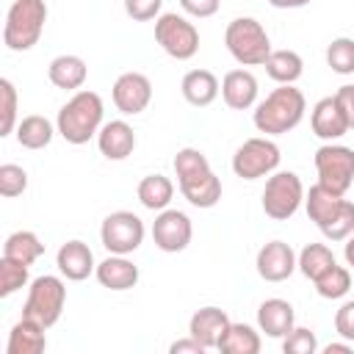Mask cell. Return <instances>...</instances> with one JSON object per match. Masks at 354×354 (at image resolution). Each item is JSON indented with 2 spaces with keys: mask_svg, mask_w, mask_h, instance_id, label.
<instances>
[{
  "mask_svg": "<svg viewBox=\"0 0 354 354\" xmlns=\"http://www.w3.org/2000/svg\"><path fill=\"white\" fill-rule=\"evenodd\" d=\"M221 100L232 111H249L257 102V77L249 69H230L221 80Z\"/></svg>",
  "mask_w": 354,
  "mask_h": 354,
  "instance_id": "19",
  "label": "cell"
},
{
  "mask_svg": "<svg viewBox=\"0 0 354 354\" xmlns=\"http://www.w3.org/2000/svg\"><path fill=\"white\" fill-rule=\"evenodd\" d=\"M14 133H17L19 147H25V149H44L53 141V136L58 133V127H53V122L47 116L30 113V116H22L19 119V124H17Z\"/></svg>",
  "mask_w": 354,
  "mask_h": 354,
  "instance_id": "26",
  "label": "cell"
},
{
  "mask_svg": "<svg viewBox=\"0 0 354 354\" xmlns=\"http://www.w3.org/2000/svg\"><path fill=\"white\" fill-rule=\"evenodd\" d=\"M282 351L285 354H315L318 351V337L307 326H293L282 337Z\"/></svg>",
  "mask_w": 354,
  "mask_h": 354,
  "instance_id": "36",
  "label": "cell"
},
{
  "mask_svg": "<svg viewBox=\"0 0 354 354\" xmlns=\"http://www.w3.org/2000/svg\"><path fill=\"white\" fill-rule=\"evenodd\" d=\"M315 290H318V296L321 299H343L346 293H348V288H351V274H348V268L346 266H332V268H326L315 282Z\"/></svg>",
  "mask_w": 354,
  "mask_h": 354,
  "instance_id": "32",
  "label": "cell"
},
{
  "mask_svg": "<svg viewBox=\"0 0 354 354\" xmlns=\"http://www.w3.org/2000/svg\"><path fill=\"white\" fill-rule=\"evenodd\" d=\"M25 188H28V171L22 166H17V163H3L0 166V194L6 199H14Z\"/></svg>",
  "mask_w": 354,
  "mask_h": 354,
  "instance_id": "37",
  "label": "cell"
},
{
  "mask_svg": "<svg viewBox=\"0 0 354 354\" xmlns=\"http://www.w3.org/2000/svg\"><path fill=\"white\" fill-rule=\"evenodd\" d=\"M55 266H58V271H61L66 279H72V282H83L88 274L97 271L94 252L88 249V243H83V241H77V238L61 243V249H58V254H55Z\"/></svg>",
  "mask_w": 354,
  "mask_h": 354,
  "instance_id": "17",
  "label": "cell"
},
{
  "mask_svg": "<svg viewBox=\"0 0 354 354\" xmlns=\"http://www.w3.org/2000/svg\"><path fill=\"white\" fill-rule=\"evenodd\" d=\"M44 326H39L30 318H19L11 332H8V343H6V354H41L47 348V337H44Z\"/></svg>",
  "mask_w": 354,
  "mask_h": 354,
  "instance_id": "25",
  "label": "cell"
},
{
  "mask_svg": "<svg viewBox=\"0 0 354 354\" xmlns=\"http://www.w3.org/2000/svg\"><path fill=\"white\" fill-rule=\"evenodd\" d=\"M304 202V183L296 171H274L263 188V213L274 221H288Z\"/></svg>",
  "mask_w": 354,
  "mask_h": 354,
  "instance_id": "8",
  "label": "cell"
},
{
  "mask_svg": "<svg viewBox=\"0 0 354 354\" xmlns=\"http://www.w3.org/2000/svg\"><path fill=\"white\" fill-rule=\"evenodd\" d=\"M310 127H313V133H315L321 141H337L340 136L348 133V122H346V116H343V111H340L335 94H332V97H324V100H318V102L313 105Z\"/></svg>",
  "mask_w": 354,
  "mask_h": 354,
  "instance_id": "18",
  "label": "cell"
},
{
  "mask_svg": "<svg viewBox=\"0 0 354 354\" xmlns=\"http://www.w3.org/2000/svg\"><path fill=\"white\" fill-rule=\"evenodd\" d=\"M218 351L221 354H257L260 351V335L249 324H230L218 340Z\"/></svg>",
  "mask_w": 354,
  "mask_h": 354,
  "instance_id": "30",
  "label": "cell"
},
{
  "mask_svg": "<svg viewBox=\"0 0 354 354\" xmlns=\"http://www.w3.org/2000/svg\"><path fill=\"white\" fill-rule=\"evenodd\" d=\"M266 75L271 80H277L279 86L282 83H296L304 72V61L296 50H271V55L266 58Z\"/></svg>",
  "mask_w": 354,
  "mask_h": 354,
  "instance_id": "27",
  "label": "cell"
},
{
  "mask_svg": "<svg viewBox=\"0 0 354 354\" xmlns=\"http://www.w3.org/2000/svg\"><path fill=\"white\" fill-rule=\"evenodd\" d=\"M144 221L130 210H113L102 218L100 241L111 254H133L144 243Z\"/></svg>",
  "mask_w": 354,
  "mask_h": 354,
  "instance_id": "12",
  "label": "cell"
},
{
  "mask_svg": "<svg viewBox=\"0 0 354 354\" xmlns=\"http://www.w3.org/2000/svg\"><path fill=\"white\" fill-rule=\"evenodd\" d=\"M94 277L108 290H130L138 282V266L127 260V254H108L102 263H97Z\"/></svg>",
  "mask_w": 354,
  "mask_h": 354,
  "instance_id": "21",
  "label": "cell"
},
{
  "mask_svg": "<svg viewBox=\"0 0 354 354\" xmlns=\"http://www.w3.org/2000/svg\"><path fill=\"white\" fill-rule=\"evenodd\" d=\"M169 351H171V354H205L207 348H205V346H202L196 337H191V335H188V337L174 340V343L169 346Z\"/></svg>",
  "mask_w": 354,
  "mask_h": 354,
  "instance_id": "42",
  "label": "cell"
},
{
  "mask_svg": "<svg viewBox=\"0 0 354 354\" xmlns=\"http://www.w3.org/2000/svg\"><path fill=\"white\" fill-rule=\"evenodd\" d=\"M257 326L260 332H266L268 337L282 340L293 326H296V313L293 304L285 299H266L257 307Z\"/></svg>",
  "mask_w": 354,
  "mask_h": 354,
  "instance_id": "22",
  "label": "cell"
},
{
  "mask_svg": "<svg viewBox=\"0 0 354 354\" xmlns=\"http://www.w3.org/2000/svg\"><path fill=\"white\" fill-rule=\"evenodd\" d=\"M64 304H66V285L61 277H53V274H44V277H36L28 288V299L22 304V315L36 321L39 326L50 329L53 324H58L61 313H64Z\"/></svg>",
  "mask_w": 354,
  "mask_h": 354,
  "instance_id": "7",
  "label": "cell"
},
{
  "mask_svg": "<svg viewBox=\"0 0 354 354\" xmlns=\"http://www.w3.org/2000/svg\"><path fill=\"white\" fill-rule=\"evenodd\" d=\"M335 332L343 340L354 343V299H348V301H343L337 307V313H335Z\"/></svg>",
  "mask_w": 354,
  "mask_h": 354,
  "instance_id": "39",
  "label": "cell"
},
{
  "mask_svg": "<svg viewBox=\"0 0 354 354\" xmlns=\"http://www.w3.org/2000/svg\"><path fill=\"white\" fill-rule=\"evenodd\" d=\"M337 260H335V254H332V249L326 246V243H307L301 252H299V271L310 279V282H315L326 268H332Z\"/></svg>",
  "mask_w": 354,
  "mask_h": 354,
  "instance_id": "31",
  "label": "cell"
},
{
  "mask_svg": "<svg viewBox=\"0 0 354 354\" xmlns=\"http://www.w3.org/2000/svg\"><path fill=\"white\" fill-rule=\"evenodd\" d=\"M304 111H307L304 94L293 83H282L254 105L252 122L263 136H282L299 127V122L304 119Z\"/></svg>",
  "mask_w": 354,
  "mask_h": 354,
  "instance_id": "2",
  "label": "cell"
},
{
  "mask_svg": "<svg viewBox=\"0 0 354 354\" xmlns=\"http://www.w3.org/2000/svg\"><path fill=\"white\" fill-rule=\"evenodd\" d=\"M221 0H180V8L188 14V17H196V19H207L218 11Z\"/></svg>",
  "mask_w": 354,
  "mask_h": 354,
  "instance_id": "40",
  "label": "cell"
},
{
  "mask_svg": "<svg viewBox=\"0 0 354 354\" xmlns=\"http://www.w3.org/2000/svg\"><path fill=\"white\" fill-rule=\"evenodd\" d=\"M160 6H163V0H124V11L136 22L158 19L160 17Z\"/></svg>",
  "mask_w": 354,
  "mask_h": 354,
  "instance_id": "38",
  "label": "cell"
},
{
  "mask_svg": "<svg viewBox=\"0 0 354 354\" xmlns=\"http://www.w3.org/2000/svg\"><path fill=\"white\" fill-rule=\"evenodd\" d=\"M97 147L108 160H124L136 149V133L124 119L105 122L97 133Z\"/></svg>",
  "mask_w": 354,
  "mask_h": 354,
  "instance_id": "20",
  "label": "cell"
},
{
  "mask_svg": "<svg viewBox=\"0 0 354 354\" xmlns=\"http://www.w3.org/2000/svg\"><path fill=\"white\" fill-rule=\"evenodd\" d=\"M28 268L25 263H17L11 257H0V296L8 299L11 293H17L19 288L28 285Z\"/></svg>",
  "mask_w": 354,
  "mask_h": 354,
  "instance_id": "34",
  "label": "cell"
},
{
  "mask_svg": "<svg viewBox=\"0 0 354 354\" xmlns=\"http://www.w3.org/2000/svg\"><path fill=\"white\" fill-rule=\"evenodd\" d=\"M343 257H346V266L354 268V232L346 238V249H343Z\"/></svg>",
  "mask_w": 354,
  "mask_h": 354,
  "instance_id": "44",
  "label": "cell"
},
{
  "mask_svg": "<svg viewBox=\"0 0 354 354\" xmlns=\"http://www.w3.org/2000/svg\"><path fill=\"white\" fill-rule=\"evenodd\" d=\"M326 64L337 75H354V39L337 36L326 47Z\"/></svg>",
  "mask_w": 354,
  "mask_h": 354,
  "instance_id": "33",
  "label": "cell"
},
{
  "mask_svg": "<svg viewBox=\"0 0 354 354\" xmlns=\"http://www.w3.org/2000/svg\"><path fill=\"white\" fill-rule=\"evenodd\" d=\"M224 44L241 66H260L271 55V39L254 17H235L224 30Z\"/></svg>",
  "mask_w": 354,
  "mask_h": 354,
  "instance_id": "6",
  "label": "cell"
},
{
  "mask_svg": "<svg viewBox=\"0 0 354 354\" xmlns=\"http://www.w3.org/2000/svg\"><path fill=\"white\" fill-rule=\"evenodd\" d=\"M155 41L160 44V50L177 61H188L199 53V30L194 22H188L185 17L166 11L155 19Z\"/></svg>",
  "mask_w": 354,
  "mask_h": 354,
  "instance_id": "9",
  "label": "cell"
},
{
  "mask_svg": "<svg viewBox=\"0 0 354 354\" xmlns=\"http://www.w3.org/2000/svg\"><path fill=\"white\" fill-rule=\"evenodd\" d=\"M230 324H232V321H230V315H227L221 307L207 304V307H199V310L191 315V321H188V335L196 337L205 348H218V340H221V335L227 332Z\"/></svg>",
  "mask_w": 354,
  "mask_h": 354,
  "instance_id": "16",
  "label": "cell"
},
{
  "mask_svg": "<svg viewBox=\"0 0 354 354\" xmlns=\"http://www.w3.org/2000/svg\"><path fill=\"white\" fill-rule=\"evenodd\" d=\"M257 274L266 282H285L296 268H299V254L290 249L285 241H268L257 252Z\"/></svg>",
  "mask_w": 354,
  "mask_h": 354,
  "instance_id": "15",
  "label": "cell"
},
{
  "mask_svg": "<svg viewBox=\"0 0 354 354\" xmlns=\"http://www.w3.org/2000/svg\"><path fill=\"white\" fill-rule=\"evenodd\" d=\"M191 238H194V227L183 210H174V207L158 210V216L152 221V241L160 252H169V254L183 252V249H188Z\"/></svg>",
  "mask_w": 354,
  "mask_h": 354,
  "instance_id": "13",
  "label": "cell"
},
{
  "mask_svg": "<svg viewBox=\"0 0 354 354\" xmlns=\"http://www.w3.org/2000/svg\"><path fill=\"white\" fill-rule=\"evenodd\" d=\"M111 97L116 111H122L124 116H136L152 102V83L141 72H122L111 88Z\"/></svg>",
  "mask_w": 354,
  "mask_h": 354,
  "instance_id": "14",
  "label": "cell"
},
{
  "mask_svg": "<svg viewBox=\"0 0 354 354\" xmlns=\"http://www.w3.org/2000/svg\"><path fill=\"white\" fill-rule=\"evenodd\" d=\"M47 22V3L44 0H14L6 25H3V41L14 53H25L39 44L41 30Z\"/></svg>",
  "mask_w": 354,
  "mask_h": 354,
  "instance_id": "5",
  "label": "cell"
},
{
  "mask_svg": "<svg viewBox=\"0 0 354 354\" xmlns=\"http://www.w3.org/2000/svg\"><path fill=\"white\" fill-rule=\"evenodd\" d=\"M315 171L324 188L346 196V191L354 183V149L326 141L324 147L315 149Z\"/></svg>",
  "mask_w": 354,
  "mask_h": 354,
  "instance_id": "10",
  "label": "cell"
},
{
  "mask_svg": "<svg viewBox=\"0 0 354 354\" xmlns=\"http://www.w3.org/2000/svg\"><path fill=\"white\" fill-rule=\"evenodd\" d=\"M279 158H282L279 147L268 136L246 138L232 155V171L241 180H260V177H268L277 171Z\"/></svg>",
  "mask_w": 354,
  "mask_h": 354,
  "instance_id": "11",
  "label": "cell"
},
{
  "mask_svg": "<svg viewBox=\"0 0 354 354\" xmlns=\"http://www.w3.org/2000/svg\"><path fill=\"white\" fill-rule=\"evenodd\" d=\"M174 174H177L180 194L194 207L207 210V207H213L221 199V180L210 169L205 152H199L194 147L177 149V155H174Z\"/></svg>",
  "mask_w": 354,
  "mask_h": 354,
  "instance_id": "1",
  "label": "cell"
},
{
  "mask_svg": "<svg viewBox=\"0 0 354 354\" xmlns=\"http://www.w3.org/2000/svg\"><path fill=\"white\" fill-rule=\"evenodd\" d=\"M274 8H301V6H307L310 0H268Z\"/></svg>",
  "mask_w": 354,
  "mask_h": 354,
  "instance_id": "43",
  "label": "cell"
},
{
  "mask_svg": "<svg viewBox=\"0 0 354 354\" xmlns=\"http://www.w3.org/2000/svg\"><path fill=\"white\" fill-rule=\"evenodd\" d=\"M180 91H183V97H185L188 105H194V108H207V105L218 97L221 83H218V77H216L210 69H191V72L183 75Z\"/></svg>",
  "mask_w": 354,
  "mask_h": 354,
  "instance_id": "23",
  "label": "cell"
},
{
  "mask_svg": "<svg viewBox=\"0 0 354 354\" xmlns=\"http://www.w3.org/2000/svg\"><path fill=\"white\" fill-rule=\"evenodd\" d=\"M136 194H138V202L147 210H166L171 196H174V183L166 174H147L138 183Z\"/></svg>",
  "mask_w": 354,
  "mask_h": 354,
  "instance_id": "28",
  "label": "cell"
},
{
  "mask_svg": "<svg viewBox=\"0 0 354 354\" xmlns=\"http://www.w3.org/2000/svg\"><path fill=\"white\" fill-rule=\"evenodd\" d=\"M324 351L326 354H348L351 351V343L346 340V343H329V346H324Z\"/></svg>",
  "mask_w": 354,
  "mask_h": 354,
  "instance_id": "45",
  "label": "cell"
},
{
  "mask_svg": "<svg viewBox=\"0 0 354 354\" xmlns=\"http://www.w3.org/2000/svg\"><path fill=\"white\" fill-rule=\"evenodd\" d=\"M102 116H105V105H102V97L97 91H88V88H80L75 91L58 111V119H55V127H58V136L66 141V144H86L91 141L100 127H102Z\"/></svg>",
  "mask_w": 354,
  "mask_h": 354,
  "instance_id": "4",
  "label": "cell"
},
{
  "mask_svg": "<svg viewBox=\"0 0 354 354\" xmlns=\"http://www.w3.org/2000/svg\"><path fill=\"white\" fill-rule=\"evenodd\" d=\"M0 108H3V119H0V136H11L17 130V88L8 77L0 80Z\"/></svg>",
  "mask_w": 354,
  "mask_h": 354,
  "instance_id": "35",
  "label": "cell"
},
{
  "mask_svg": "<svg viewBox=\"0 0 354 354\" xmlns=\"http://www.w3.org/2000/svg\"><path fill=\"white\" fill-rule=\"evenodd\" d=\"M335 100H337V105H340V111H343V116L348 122V130H354V83L340 86L335 91Z\"/></svg>",
  "mask_w": 354,
  "mask_h": 354,
  "instance_id": "41",
  "label": "cell"
},
{
  "mask_svg": "<svg viewBox=\"0 0 354 354\" xmlns=\"http://www.w3.org/2000/svg\"><path fill=\"white\" fill-rule=\"evenodd\" d=\"M41 254H44V243L30 230H17L3 243V257H11V260L25 263V266H33Z\"/></svg>",
  "mask_w": 354,
  "mask_h": 354,
  "instance_id": "29",
  "label": "cell"
},
{
  "mask_svg": "<svg viewBox=\"0 0 354 354\" xmlns=\"http://www.w3.org/2000/svg\"><path fill=\"white\" fill-rule=\"evenodd\" d=\"M47 77L55 88L64 91H80L86 77H88V66L80 55H55L47 66Z\"/></svg>",
  "mask_w": 354,
  "mask_h": 354,
  "instance_id": "24",
  "label": "cell"
},
{
  "mask_svg": "<svg viewBox=\"0 0 354 354\" xmlns=\"http://www.w3.org/2000/svg\"><path fill=\"white\" fill-rule=\"evenodd\" d=\"M304 207L326 241H346L354 232V202L343 199V194L315 183L310 191H304Z\"/></svg>",
  "mask_w": 354,
  "mask_h": 354,
  "instance_id": "3",
  "label": "cell"
}]
</instances>
